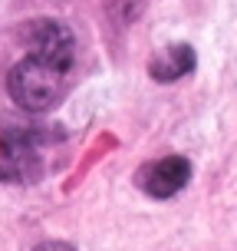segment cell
I'll return each mask as SVG.
<instances>
[{"mask_svg": "<svg viewBox=\"0 0 237 251\" xmlns=\"http://www.w3.org/2000/svg\"><path fill=\"white\" fill-rule=\"evenodd\" d=\"M145 7H149V0H106V10H109V17H112L115 24H132V20H138L142 13H145Z\"/></svg>", "mask_w": 237, "mask_h": 251, "instance_id": "cell-5", "label": "cell"}, {"mask_svg": "<svg viewBox=\"0 0 237 251\" xmlns=\"http://www.w3.org/2000/svg\"><path fill=\"white\" fill-rule=\"evenodd\" d=\"M194 63H198L194 50L188 43H175V47H168V50L151 56L149 73L155 83H175V79H181V76H188L194 70Z\"/></svg>", "mask_w": 237, "mask_h": 251, "instance_id": "cell-4", "label": "cell"}, {"mask_svg": "<svg viewBox=\"0 0 237 251\" xmlns=\"http://www.w3.org/2000/svg\"><path fill=\"white\" fill-rule=\"evenodd\" d=\"M7 93L26 113H46L66 93V70L56 63L26 53L23 60L7 73Z\"/></svg>", "mask_w": 237, "mask_h": 251, "instance_id": "cell-1", "label": "cell"}, {"mask_svg": "<svg viewBox=\"0 0 237 251\" xmlns=\"http://www.w3.org/2000/svg\"><path fill=\"white\" fill-rule=\"evenodd\" d=\"M33 251H76V248L66 245V241H43V245H37Z\"/></svg>", "mask_w": 237, "mask_h": 251, "instance_id": "cell-6", "label": "cell"}, {"mask_svg": "<svg viewBox=\"0 0 237 251\" xmlns=\"http://www.w3.org/2000/svg\"><path fill=\"white\" fill-rule=\"evenodd\" d=\"M26 47H30L33 56L56 63L66 73L76 63V37H73V30L66 24H60V20H33L26 26Z\"/></svg>", "mask_w": 237, "mask_h": 251, "instance_id": "cell-2", "label": "cell"}, {"mask_svg": "<svg viewBox=\"0 0 237 251\" xmlns=\"http://www.w3.org/2000/svg\"><path fill=\"white\" fill-rule=\"evenodd\" d=\"M191 178V162L185 155H165V159H151L135 172V185L151 195V199H172Z\"/></svg>", "mask_w": 237, "mask_h": 251, "instance_id": "cell-3", "label": "cell"}]
</instances>
